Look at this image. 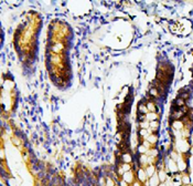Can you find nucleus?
<instances>
[{
  "label": "nucleus",
  "instance_id": "nucleus-1",
  "mask_svg": "<svg viewBox=\"0 0 193 186\" xmlns=\"http://www.w3.org/2000/svg\"><path fill=\"white\" fill-rule=\"evenodd\" d=\"M136 180H138L139 182H141L143 185H145V183L148 181V176L146 174V171L143 167H139L136 172Z\"/></svg>",
  "mask_w": 193,
  "mask_h": 186
},
{
  "label": "nucleus",
  "instance_id": "nucleus-2",
  "mask_svg": "<svg viewBox=\"0 0 193 186\" xmlns=\"http://www.w3.org/2000/svg\"><path fill=\"white\" fill-rule=\"evenodd\" d=\"M121 180H124L125 182H127L129 185H131L134 182L136 181V174L134 173V171H129V172H125L122 176H121Z\"/></svg>",
  "mask_w": 193,
  "mask_h": 186
},
{
  "label": "nucleus",
  "instance_id": "nucleus-3",
  "mask_svg": "<svg viewBox=\"0 0 193 186\" xmlns=\"http://www.w3.org/2000/svg\"><path fill=\"white\" fill-rule=\"evenodd\" d=\"M145 185L146 186H159L160 180H159V177H158V175H157V173H156L154 176H151L150 178H148V181L145 183Z\"/></svg>",
  "mask_w": 193,
  "mask_h": 186
},
{
  "label": "nucleus",
  "instance_id": "nucleus-4",
  "mask_svg": "<svg viewBox=\"0 0 193 186\" xmlns=\"http://www.w3.org/2000/svg\"><path fill=\"white\" fill-rule=\"evenodd\" d=\"M157 175L159 177L160 183H165V182H167V180H168V173H167V171H165V167H163V169H158V170H157Z\"/></svg>",
  "mask_w": 193,
  "mask_h": 186
},
{
  "label": "nucleus",
  "instance_id": "nucleus-5",
  "mask_svg": "<svg viewBox=\"0 0 193 186\" xmlns=\"http://www.w3.org/2000/svg\"><path fill=\"white\" fill-rule=\"evenodd\" d=\"M145 171H146L148 178H150L151 176H154L157 173V166H156V164H148L145 167Z\"/></svg>",
  "mask_w": 193,
  "mask_h": 186
},
{
  "label": "nucleus",
  "instance_id": "nucleus-6",
  "mask_svg": "<svg viewBox=\"0 0 193 186\" xmlns=\"http://www.w3.org/2000/svg\"><path fill=\"white\" fill-rule=\"evenodd\" d=\"M132 155L129 152H124L121 154V163H127V164H132Z\"/></svg>",
  "mask_w": 193,
  "mask_h": 186
},
{
  "label": "nucleus",
  "instance_id": "nucleus-7",
  "mask_svg": "<svg viewBox=\"0 0 193 186\" xmlns=\"http://www.w3.org/2000/svg\"><path fill=\"white\" fill-rule=\"evenodd\" d=\"M139 164H140V167H146L148 165V155L147 154H139Z\"/></svg>",
  "mask_w": 193,
  "mask_h": 186
},
{
  "label": "nucleus",
  "instance_id": "nucleus-8",
  "mask_svg": "<svg viewBox=\"0 0 193 186\" xmlns=\"http://www.w3.org/2000/svg\"><path fill=\"white\" fill-rule=\"evenodd\" d=\"M146 140H147L152 146H154V145L158 143V135L154 134V133H151V134H149L148 136L146 137Z\"/></svg>",
  "mask_w": 193,
  "mask_h": 186
},
{
  "label": "nucleus",
  "instance_id": "nucleus-9",
  "mask_svg": "<svg viewBox=\"0 0 193 186\" xmlns=\"http://www.w3.org/2000/svg\"><path fill=\"white\" fill-rule=\"evenodd\" d=\"M159 115L157 114V112H148L146 114V120L148 122H152V121H158Z\"/></svg>",
  "mask_w": 193,
  "mask_h": 186
},
{
  "label": "nucleus",
  "instance_id": "nucleus-10",
  "mask_svg": "<svg viewBox=\"0 0 193 186\" xmlns=\"http://www.w3.org/2000/svg\"><path fill=\"white\" fill-rule=\"evenodd\" d=\"M172 127L178 130V131H180V130H183V129H184V123H183L181 120H174L172 122Z\"/></svg>",
  "mask_w": 193,
  "mask_h": 186
},
{
  "label": "nucleus",
  "instance_id": "nucleus-11",
  "mask_svg": "<svg viewBox=\"0 0 193 186\" xmlns=\"http://www.w3.org/2000/svg\"><path fill=\"white\" fill-rule=\"evenodd\" d=\"M181 182H182V185H183V186L191 184V181H190V176H189V174H187V173H182Z\"/></svg>",
  "mask_w": 193,
  "mask_h": 186
},
{
  "label": "nucleus",
  "instance_id": "nucleus-12",
  "mask_svg": "<svg viewBox=\"0 0 193 186\" xmlns=\"http://www.w3.org/2000/svg\"><path fill=\"white\" fill-rule=\"evenodd\" d=\"M138 112H139L140 114L146 115L149 112L148 109H147V105L145 103H139V105H138Z\"/></svg>",
  "mask_w": 193,
  "mask_h": 186
},
{
  "label": "nucleus",
  "instance_id": "nucleus-13",
  "mask_svg": "<svg viewBox=\"0 0 193 186\" xmlns=\"http://www.w3.org/2000/svg\"><path fill=\"white\" fill-rule=\"evenodd\" d=\"M158 154H159V151H158L156 148H149L148 152H147V155H148V156H152V157H157Z\"/></svg>",
  "mask_w": 193,
  "mask_h": 186
},
{
  "label": "nucleus",
  "instance_id": "nucleus-14",
  "mask_svg": "<svg viewBox=\"0 0 193 186\" xmlns=\"http://www.w3.org/2000/svg\"><path fill=\"white\" fill-rule=\"evenodd\" d=\"M121 167V170L124 171V173L125 172H129V171H134V169H132V164H127V163H121L120 165H119Z\"/></svg>",
  "mask_w": 193,
  "mask_h": 186
},
{
  "label": "nucleus",
  "instance_id": "nucleus-15",
  "mask_svg": "<svg viewBox=\"0 0 193 186\" xmlns=\"http://www.w3.org/2000/svg\"><path fill=\"white\" fill-rule=\"evenodd\" d=\"M149 95L152 96V98H158L159 96V91L157 88H152L149 90Z\"/></svg>",
  "mask_w": 193,
  "mask_h": 186
},
{
  "label": "nucleus",
  "instance_id": "nucleus-16",
  "mask_svg": "<svg viewBox=\"0 0 193 186\" xmlns=\"http://www.w3.org/2000/svg\"><path fill=\"white\" fill-rule=\"evenodd\" d=\"M146 105H147V109H148L149 112H156L157 111V108H156V105H154V103L152 101H149Z\"/></svg>",
  "mask_w": 193,
  "mask_h": 186
},
{
  "label": "nucleus",
  "instance_id": "nucleus-17",
  "mask_svg": "<svg viewBox=\"0 0 193 186\" xmlns=\"http://www.w3.org/2000/svg\"><path fill=\"white\" fill-rule=\"evenodd\" d=\"M149 135V131L148 129H140V131H139V136L141 137V138H145L146 140V137Z\"/></svg>",
  "mask_w": 193,
  "mask_h": 186
},
{
  "label": "nucleus",
  "instance_id": "nucleus-18",
  "mask_svg": "<svg viewBox=\"0 0 193 186\" xmlns=\"http://www.w3.org/2000/svg\"><path fill=\"white\" fill-rule=\"evenodd\" d=\"M137 150H138V153H139V154H147V152H148V148H146L145 145H143L141 143L138 145Z\"/></svg>",
  "mask_w": 193,
  "mask_h": 186
},
{
  "label": "nucleus",
  "instance_id": "nucleus-19",
  "mask_svg": "<svg viewBox=\"0 0 193 186\" xmlns=\"http://www.w3.org/2000/svg\"><path fill=\"white\" fill-rule=\"evenodd\" d=\"M115 182L113 178H110V177H106V185L105 186H115Z\"/></svg>",
  "mask_w": 193,
  "mask_h": 186
},
{
  "label": "nucleus",
  "instance_id": "nucleus-20",
  "mask_svg": "<svg viewBox=\"0 0 193 186\" xmlns=\"http://www.w3.org/2000/svg\"><path fill=\"white\" fill-rule=\"evenodd\" d=\"M140 129H149V122L147 120L140 122Z\"/></svg>",
  "mask_w": 193,
  "mask_h": 186
},
{
  "label": "nucleus",
  "instance_id": "nucleus-21",
  "mask_svg": "<svg viewBox=\"0 0 193 186\" xmlns=\"http://www.w3.org/2000/svg\"><path fill=\"white\" fill-rule=\"evenodd\" d=\"M170 159H173V161H176V162L178 161V159H179L176 152H174V151H171V152H170Z\"/></svg>",
  "mask_w": 193,
  "mask_h": 186
},
{
  "label": "nucleus",
  "instance_id": "nucleus-22",
  "mask_svg": "<svg viewBox=\"0 0 193 186\" xmlns=\"http://www.w3.org/2000/svg\"><path fill=\"white\" fill-rule=\"evenodd\" d=\"M189 96H190V94H189L187 92L181 93V94L179 95V99H182V100H184V101H185V100H187V99H189Z\"/></svg>",
  "mask_w": 193,
  "mask_h": 186
},
{
  "label": "nucleus",
  "instance_id": "nucleus-23",
  "mask_svg": "<svg viewBox=\"0 0 193 186\" xmlns=\"http://www.w3.org/2000/svg\"><path fill=\"white\" fill-rule=\"evenodd\" d=\"M130 186H145V185H143L141 182H139L138 180H136V181L134 182V183H132V184H131Z\"/></svg>",
  "mask_w": 193,
  "mask_h": 186
},
{
  "label": "nucleus",
  "instance_id": "nucleus-24",
  "mask_svg": "<svg viewBox=\"0 0 193 186\" xmlns=\"http://www.w3.org/2000/svg\"><path fill=\"white\" fill-rule=\"evenodd\" d=\"M118 185H119V186H130L129 184H128V183H127V182L124 181V180H120V181H119V184H118Z\"/></svg>",
  "mask_w": 193,
  "mask_h": 186
},
{
  "label": "nucleus",
  "instance_id": "nucleus-25",
  "mask_svg": "<svg viewBox=\"0 0 193 186\" xmlns=\"http://www.w3.org/2000/svg\"><path fill=\"white\" fill-rule=\"evenodd\" d=\"M189 176H190V181H191V184L193 185V171H191L189 173Z\"/></svg>",
  "mask_w": 193,
  "mask_h": 186
},
{
  "label": "nucleus",
  "instance_id": "nucleus-26",
  "mask_svg": "<svg viewBox=\"0 0 193 186\" xmlns=\"http://www.w3.org/2000/svg\"><path fill=\"white\" fill-rule=\"evenodd\" d=\"M185 186H193L192 184H189V185H185Z\"/></svg>",
  "mask_w": 193,
  "mask_h": 186
},
{
  "label": "nucleus",
  "instance_id": "nucleus-27",
  "mask_svg": "<svg viewBox=\"0 0 193 186\" xmlns=\"http://www.w3.org/2000/svg\"><path fill=\"white\" fill-rule=\"evenodd\" d=\"M115 186H119V185H117V184H116V185H115Z\"/></svg>",
  "mask_w": 193,
  "mask_h": 186
}]
</instances>
